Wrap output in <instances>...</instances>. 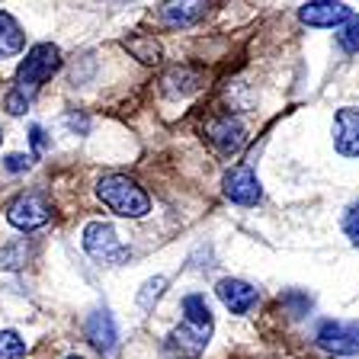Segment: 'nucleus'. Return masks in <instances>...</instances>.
<instances>
[{"label":"nucleus","mask_w":359,"mask_h":359,"mask_svg":"<svg viewBox=\"0 0 359 359\" xmlns=\"http://www.w3.org/2000/svg\"><path fill=\"white\" fill-rule=\"evenodd\" d=\"M83 250H87L90 257L97 263H126L128 257V247L119 241V234H116V228L106 222H90L87 228H83Z\"/></svg>","instance_id":"nucleus-5"},{"label":"nucleus","mask_w":359,"mask_h":359,"mask_svg":"<svg viewBox=\"0 0 359 359\" xmlns=\"http://www.w3.org/2000/svg\"><path fill=\"white\" fill-rule=\"evenodd\" d=\"M29 164H32V157H29V154H7V161H4V167H7L10 173L26 170Z\"/></svg>","instance_id":"nucleus-22"},{"label":"nucleus","mask_w":359,"mask_h":359,"mask_svg":"<svg viewBox=\"0 0 359 359\" xmlns=\"http://www.w3.org/2000/svg\"><path fill=\"white\" fill-rule=\"evenodd\" d=\"M97 196L109 212L122 218H144L151 212V199L132 177L126 173H106L97 183Z\"/></svg>","instance_id":"nucleus-3"},{"label":"nucleus","mask_w":359,"mask_h":359,"mask_svg":"<svg viewBox=\"0 0 359 359\" xmlns=\"http://www.w3.org/2000/svg\"><path fill=\"white\" fill-rule=\"evenodd\" d=\"M318 346L334 356H356L359 353V321H321L314 334Z\"/></svg>","instance_id":"nucleus-7"},{"label":"nucleus","mask_w":359,"mask_h":359,"mask_svg":"<svg viewBox=\"0 0 359 359\" xmlns=\"http://www.w3.org/2000/svg\"><path fill=\"white\" fill-rule=\"evenodd\" d=\"M22 45H26V36H22L20 22H16L10 13H0V61L20 55Z\"/></svg>","instance_id":"nucleus-14"},{"label":"nucleus","mask_w":359,"mask_h":359,"mask_svg":"<svg viewBox=\"0 0 359 359\" xmlns=\"http://www.w3.org/2000/svg\"><path fill=\"white\" fill-rule=\"evenodd\" d=\"M0 138H4V135H0Z\"/></svg>","instance_id":"nucleus-26"},{"label":"nucleus","mask_w":359,"mask_h":359,"mask_svg":"<svg viewBox=\"0 0 359 359\" xmlns=\"http://www.w3.org/2000/svg\"><path fill=\"white\" fill-rule=\"evenodd\" d=\"M58 67H61V48L58 45H52V42L32 45L29 55L22 58L20 71H16V87L10 90L7 100H4V106H7L10 116H22V112L29 109L36 90L42 87Z\"/></svg>","instance_id":"nucleus-1"},{"label":"nucleus","mask_w":359,"mask_h":359,"mask_svg":"<svg viewBox=\"0 0 359 359\" xmlns=\"http://www.w3.org/2000/svg\"><path fill=\"white\" fill-rule=\"evenodd\" d=\"M344 231L350 238V244H359V202L344 215Z\"/></svg>","instance_id":"nucleus-21"},{"label":"nucleus","mask_w":359,"mask_h":359,"mask_svg":"<svg viewBox=\"0 0 359 359\" xmlns=\"http://www.w3.org/2000/svg\"><path fill=\"white\" fill-rule=\"evenodd\" d=\"M67 359H83V356H67Z\"/></svg>","instance_id":"nucleus-25"},{"label":"nucleus","mask_w":359,"mask_h":359,"mask_svg":"<svg viewBox=\"0 0 359 359\" xmlns=\"http://www.w3.org/2000/svg\"><path fill=\"white\" fill-rule=\"evenodd\" d=\"M222 193L228 196L234 205H257L260 196H263V187H260V177L254 173V167L238 164V167H231V170L224 173Z\"/></svg>","instance_id":"nucleus-8"},{"label":"nucleus","mask_w":359,"mask_h":359,"mask_svg":"<svg viewBox=\"0 0 359 359\" xmlns=\"http://www.w3.org/2000/svg\"><path fill=\"white\" fill-rule=\"evenodd\" d=\"M164 285H167L164 276L148 279V283H144V289H142V295H138V305H142V308H151L157 299H161V295H164Z\"/></svg>","instance_id":"nucleus-20"},{"label":"nucleus","mask_w":359,"mask_h":359,"mask_svg":"<svg viewBox=\"0 0 359 359\" xmlns=\"http://www.w3.org/2000/svg\"><path fill=\"white\" fill-rule=\"evenodd\" d=\"M126 48L138 61H144V65H157V61H161V45H157L154 36H128Z\"/></svg>","instance_id":"nucleus-16"},{"label":"nucleus","mask_w":359,"mask_h":359,"mask_svg":"<svg viewBox=\"0 0 359 359\" xmlns=\"http://www.w3.org/2000/svg\"><path fill=\"white\" fill-rule=\"evenodd\" d=\"M202 138L212 144V151H218L222 157H231L244 148L247 128L241 119H234L231 112H212L205 126H202Z\"/></svg>","instance_id":"nucleus-4"},{"label":"nucleus","mask_w":359,"mask_h":359,"mask_svg":"<svg viewBox=\"0 0 359 359\" xmlns=\"http://www.w3.org/2000/svg\"><path fill=\"white\" fill-rule=\"evenodd\" d=\"M67 126H71V128H81V132H87V119H77V116H67Z\"/></svg>","instance_id":"nucleus-24"},{"label":"nucleus","mask_w":359,"mask_h":359,"mask_svg":"<svg viewBox=\"0 0 359 359\" xmlns=\"http://www.w3.org/2000/svg\"><path fill=\"white\" fill-rule=\"evenodd\" d=\"M26 356V340L16 330H0V359H22Z\"/></svg>","instance_id":"nucleus-18"},{"label":"nucleus","mask_w":359,"mask_h":359,"mask_svg":"<svg viewBox=\"0 0 359 359\" xmlns=\"http://www.w3.org/2000/svg\"><path fill=\"white\" fill-rule=\"evenodd\" d=\"M26 263V241H10L0 247V266L4 269H20Z\"/></svg>","instance_id":"nucleus-19"},{"label":"nucleus","mask_w":359,"mask_h":359,"mask_svg":"<svg viewBox=\"0 0 359 359\" xmlns=\"http://www.w3.org/2000/svg\"><path fill=\"white\" fill-rule=\"evenodd\" d=\"M199 87H202V71H196L189 65H177L164 74V93H170V97H187V93H193Z\"/></svg>","instance_id":"nucleus-13"},{"label":"nucleus","mask_w":359,"mask_h":359,"mask_svg":"<svg viewBox=\"0 0 359 359\" xmlns=\"http://www.w3.org/2000/svg\"><path fill=\"white\" fill-rule=\"evenodd\" d=\"M302 22L308 26H318V29H334V26H344L353 16V10L346 4H337V0H311V4H302L299 10Z\"/></svg>","instance_id":"nucleus-9"},{"label":"nucleus","mask_w":359,"mask_h":359,"mask_svg":"<svg viewBox=\"0 0 359 359\" xmlns=\"http://www.w3.org/2000/svg\"><path fill=\"white\" fill-rule=\"evenodd\" d=\"M212 337V311L205 295H187L183 299V324L167 337V356L170 359H196Z\"/></svg>","instance_id":"nucleus-2"},{"label":"nucleus","mask_w":359,"mask_h":359,"mask_svg":"<svg viewBox=\"0 0 359 359\" xmlns=\"http://www.w3.org/2000/svg\"><path fill=\"white\" fill-rule=\"evenodd\" d=\"M215 292L231 314H247L257 305V289L250 283H244V279H222Z\"/></svg>","instance_id":"nucleus-11"},{"label":"nucleus","mask_w":359,"mask_h":359,"mask_svg":"<svg viewBox=\"0 0 359 359\" xmlns=\"http://www.w3.org/2000/svg\"><path fill=\"white\" fill-rule=\"evenodd\" d=\"M52 218V205L45 199V193H20L13 202L7 205V222L20 231H36L45 222Z\"/></svg>","instance_id":"nucleus-6"},{"label":"nucleus","mask_w":359,"mask_h":359,"mask_svg":"<svg viewBox=\"0 0 359 359\" xmlns=\"http://www.w3.org/2000/svg\"><path fill=\"white\" fill-rule=\"evenodd\" d=\"M29 142H32V148H36V151L45 148V132H42V126H32V128H29Z\"/></svg>","instance_id":"nucleus-23"},{"label":"nucleus","mask_w":359,"mask_h":359,"mask_svg":"<svg viewBox=\"0 0 359 359\" xmlns=\"http://www.w3.org/2000/svg\"><path fill=\"white\" fill-rule=\"evenodd\" d=\"M334 144L344 157H359V109L344 106L334 116Z\"/></svg>","instance_id":"nucleus-10"},{"label":"nucleus","mask_w":359,"mask_h":359,"mask_svg":"<svg viewBox=\"0 0 359 359\" xmlns=\"http://www.w3.org/2000/svg\"><path fill=\"white\" fill-rule=\"evenodd\" d=\"M337 42H340V48H344L346 55H356L359 52V13H353L350 20L340 26V32H337Z\"/></svg>","instance_id":"nucleus-17"},{"label":"nucleus","mask_w":359,"mask_h":359,"mask_svg":"<svg viewBox=\"0 0 359 359\" xmlns=\"http://www.w3.org/2000/svg\"><path fill=\"white\" fill-rule=\"evenodd\" d=\"M83 330H87V340L97 346L100 353H112L116 344H119V330H116V321H112V314L106 311V308L90 314Z\"/></svg>","instance_id":"nucleus-12"},{"label":"nucleus","mask_w":359,"mask_h":359,"mask_svg":"<svg viewBox=\"0 0 359 359\" xmlns=\"http://www.w3.org/2000/svg\"><path fill=\"white\" fill-rule=\"evenodd\" d=\"M199 16H205V4H164L161 7V20L167 26H189Z\"/></svg>","instance_id":"nucleus-15"}]
</instances>
